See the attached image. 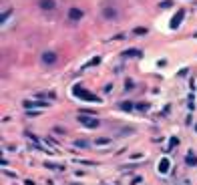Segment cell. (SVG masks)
<instances>
[{"label": "cell", "instance_id": "obj_5", "mask_svg": "<svg viewBox=\"0 0 197 185\" xmlns=\"http://www.w3.org/2000/svg\"><path fill=\"white\" fill-rule=\"evenodd\" d=\"M68 18L71 20H80L83 18V10H80V8H71V10H68Z\"/></svg>", "mask_w": 197, "mask_h": 185}, {"label": "cell", "instance_id": "obj_10", "mask_svg": "<svg viewBox=\"0 0 197 185\" xmlns=\"http://www.w3.org/2000/svg\"><path fill=\"white\" fill-rule=\"evenodd\" d=\"M185 161L189 163V165H195V163H197V157H195L193 153H189V155H187V157H185Z\"/></svg>", "mask_w": 197, "mask_h": 185}, {"label": "cell", "instance_id": "obj_2", "mask_svg": "<svg viewBox=\"0 0 197 185\" xmlns=\"http://www.w3.org/2000/svg\"><path fill=\"white\" fill-rule=\"evenodd\" d=\"M38 6H40L42 10H54V8H57V2H54V0H38Z\"/></svg>", "mask_w": 197, "mask_h": 185}, {"label": "cell", "instance_id": "obj_6", "mask_svg": "<svg viewBox=\"0 0 197 185\" xmlns=\"http://www.w3.org/2000/svg\"><path fill=\"white\" fill-rule=\"evenodd\" d=\"M79 121H80V123H85L87 127H97V125H98L97 119H87V117H83V115L79 117Z\"/></svg>", "mask_w": 197, "mask_h": 185}, {"label": "cell", "instance_id": "obj_13", "mask_svg": "<svg viewBox=\"0 0 197 185\" xmlns=\"http://www.w3.org/2000/svg\"><path fill=\"white\" fill-rule=\"evenodd\" d=\"M173 4V0H167V2H161V8H167V6H171Z\"/></svg>", "mask_w": 197, "mask_h": 185}, {"label": "cell", "instance_id": "obj_4", "mask_svg": "<svg viewBox=\"0 0 197 185\" xmlns=\"http://www.w3.org/2000/svg\"><path fill=\"white\" fill-rule=\"evenodd\" d=\"M183 16H185V10H179L177 14H175V18L171 20V28H179V24H181Z\"/></svg>", "mask_w": 197, "mask_h": 185}, {"label": "cell", "instance_id": "obj_3", "mask_svg": "<svg viewBox=\"0 0 197 185\" xmlns=\"http://www.w3.org/2000/svg\"><path fill=\"white\" fill-rule=\"evenodd\" d=\"M75 95H76V97H80V99H87V101H98V99L95 97V95H91V93H85L83 89H75Z\"/></svg>", "mask_w": 197, "mask_h": 185}, {"label": "cell", "instance_id": "obj_9", "mask_svg": "<svg viewBox=\"0 0 197 185\" xmlns=\"http://www.w3.org/2000/svg\"><path fill=\"white\" fill-rule=\"evenodd\" d=\"M159 169H161V173H167V169H169V161H167V159H163V161H161Z\"/></svg>", "mask_w": 197, "mask_h": 185}, {"label": "cell", "instance_id": "obj_8", "mask_svg": "<svg viewBox=\"0 0 197 185\" xmlns=\"http://www.w3.org/2000/svg\"><path fill=\"white\" fill-rule=\"evenodd\" d=\"M123 57H141V50H135V49L125 50V53H123Z\"/></svg>", "mask_w": 197, "mask_h": 185}, {"label": "cell", "instance_id": "obj_12", "mask_svg": "<svg viewBox=\"0 0 197 185\" xmlns=\"http://www.w3.org/2000/svg\"><path fill=\"white\" fill-rule=\"evenodd\" d=\"M111 143V139H105V137H101V139L97 141V145H109Z\"/></svg>", "mask_w": 197, "mask_h": 185}, {"label": "cell", "instance_id": "obj_7", "mask_svg": "<svg viewBox=\"0 0 197 185\" xmlns=\"http://www.w3.org/2000/svg\"><path fill=\"white\" fill-rule=\"evenodd\" d=\"M103 16H105V18H115V16H117V12H115V8H105Z\"/></svg>", "mask_w": 197, "mask_h": 185}, {"label": "cell", "instance_id": "obj_1", "mask_svg": "<svg viewBox=\"0 0 197 185\" xmlns=\"http://www.w3.org/2000/svg\"><path fill=\"white\" fill-rule=\"evenodd\" d=\"M57 53H53V50H48V53H44V54H42V62H44V64H54V62H57Z\"/></svg>", "mask_w": 197, "mask_h": 185}, {"label": "cell", "instance_id": "obj_11", "mask_svg": "<svg viewBox=\"0 0 197 185\" xmlns=\"http://www.w3.org/2000/svg\"><path fill=\"white\" fill-rule=\"evenodd\" d=\"M44 167H46V169H58V171H62V165H54V163H44Z\"/></svg>", "mask_w": 197, "mask_h": 185}]
</instances>
